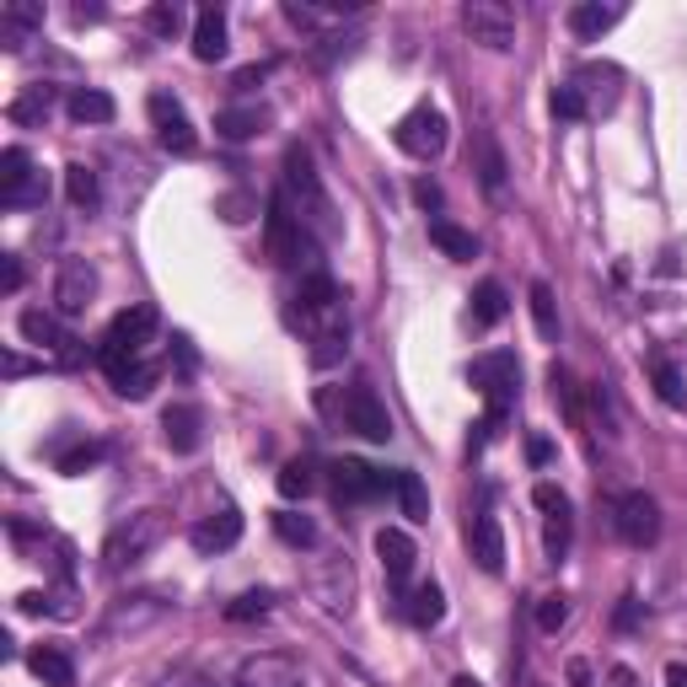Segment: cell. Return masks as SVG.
Instances as JSON below:
<instances>
[{
  "label": "cell",
  "instance_id": "277c9868",
  "mask_svg": "<svg viewBox=\"0 0 687 687\" xmlns=\"http://www.w3.org/2000/svg\"><path fill=\"white\" fill-rule=\"evenodd\" d=\"M167 537V511H135V516H124L114 532H108V543H103V569H129L140 565L157 543Z\"/></svg>",
  "mask_w": 687,
  "mask_h": 687
},
{
  "label": "cell",
  "instance_id": "ac0fdd59",
  "mask_svg": "<svg viewBox=\"0 0 687 687\" xmlns=\"http://www.w3.org/2000/svg\"><path fill=\"white\" fill-rule=\"evenodd\" d=\"M376 559H382V569H387L393 586H404L408 575H414L419 548H414V537H408L404 526H382V532H376Z\"/></svg>",
  "mask_w": 687,
  "mask_h": 687
},
{
  "label": "cell",
  "instance_id": "f1b7e54d",
  "mask_svg": "<svg viewBox=\"0 0 687 687\" xmlns=\"http://www.w3.org/2000/svg\"><path fill=\"white\" fill-rule=\"evenodd\" d=\"M65 108H71V119H76V124H114V114H119V108H114V97H108V92H97V86H76Z\"/></svg>",
  "mask_w": 687,
  "mask_h": 687
},
{
  "label": "cell",
  "instance_id": "c3c4849f",
  "mask_svg": "<svg viewBox=\"0 0 687 687\" xmlns=\"http://www.w3.org/2000/svg\"><path fill=\"white\" fill-rule=\"evenodd\" d=\"M0 290H6V296H17V290H22V258H17V253H6V258H0Z\"/></svg>",
  "mask_w": 687,
  "mask_h": 687
},
{
  "label": "cell",
  "instance_id": "30bf717a",
  "mask_svg": "<svg viewBox=\"0 0 687 687\" xmlns=\"http://www.w3.org/2000/svg\"><path fill=\"white\" fill-rule=\"evenodd\" d=\"M462 28H468V39L484 43V49H511L516 43V11L505 0H468L462 6Z\"/></svg>",
  "mask_w": 687,
  "mask_h": 687
},
{
  "label": "cell",
  "instance_id": "d6a6232c",
  "mask_svg": "<svg viewBox=\"0 0 687 687\" xmlns=\"http://www.w3.org/2000/svg\"><path fill=\"white\" fill-rule=\"evenodd\" d=\"M408 618H414L419 629H436V623L446 618V591L436 586V580H425V586L408 597Z\"/></svg>",
  "mask_w": 687,
  "mask_h": 687
},
{
  "label": "cell",
  "instance_id": "f5cc1de1",
  "mask_svg": "<svg viewBox=\"0 0 687 687\" xmlns=\"http://www.w3.org/2000/svg\"><path fill=\"white\" fill-rule=\"evenodd\" d=\"M569 683H575V687H591V666H586V661H569Z\"/></svg>",
  "mask_w": 687,
  "mask_h": 687
},
{
  "label": "cell",
  "instance_id": "680465c9",
  "mask_svg": "<svg viewBox=\"0 0 687 687\" xmlns=\"http://www.w3.org/2000/svg\"><path fill=\"white\" fill-rule=\"evenodd\" d=\"M451 687H484V683H479V677H457Z\"/></svg>",
  "mask_w": 687,
  "mask_h": 687
},
{
  "label": "cell",
  "instance_id": "d6986e66",
  "mask_svg": "<svg viewBox=\"0 0 687 687\" xmlns=\"http://www.w3.org/2000/svg\"><path fill=\"white\" fill-rule=\"evenodd\" d=\"M468 548H473V565L484 569V575H500V569H505V532H500V522H494L489 511L473 516V526H468Z\"/></svg>",
  "mask_w": 687,
  "mask_h": 687
},
{
  "label": "cell",
  "instance_id": "5bb4252c",
  "mask_svg": "<svg viewBox=\"0 0 687 687\" xmlns=\"http://www.w3.org/2000/svg\"><path fill=\"white\" fill-rule=\"evenodd\" d=\"M569 86L586 97V108H591V119H602L618 108V97H623V71L618 65H607V60H591V65H580Z\"/></svg>",
  "mask_w": 687,
  "mask_h": 687
},
{
  "label": "cell",
  "instance_id": "5b68a950",
  "mask_svg": "<svg viewBox=\"0 0 687 687\" xmlns=\"http://www.w3.org/2000/svg\"><path fill=\"white\" fill-rule=\"evenodd\" d=\"M269 253L280 258L285 269H301V275H323L318 269V237L290 215V204L275 200L269 204Z\"/></svg>",
  "mask_w": 687,
  "mask_h": 687
},
{
  "label": "cell",
  "instance_id": "603a6c76",
  "mask_svg": "<svg viewBox=\"0 0 687 687\" xmlns=\"http://www.w3.org/2000/svg\"><path fill=\"white\" fill-rule=\"evenodd\" d=\"M237 537H243V516H237L232 505L194 526V548H200V554H226V548H237Z\"/></svg>",
  "mask_w": 687,
  "mask_h": 687
},
{
  "label": "cell",
  "instance_id": "52a82bcc",
  "mask_svg": "<svg viewBox=\"0 0 687 687\" xmlns=\"http://www.w3.org/2000/svg\"><path fill=\"white\" fill-rule=\"evenodd\" d=\"M446 135H451V124H446L441 108H430V103H419V108H408L398 129H393V140H398V151L414 157V162H436L446 151Z\"/></svg>",
  "mask_w": 687,
  "mask_h": 687
},
{
  "label": "cell",
  "instance_id": "db71d44e",
  "mask_svg": "<svg viewBox=\"0 0 687 687\" xmlns=\"http://www.w3.org/2000/svg\"><path fill=\"white\" fill-rule=\"evenodd\" d=\"M666 687H687V666H683V661H672V666H666Z\"/></svg>",
  "mask_w": 687,
  "mask_h": 687
},
{
  "label": "cell",
  "instance_id": "7dc6e473",
  "mask_svg": "<svg viewBox=\"0 0 687 687\" xmlns=\"http://www.w3.org/2000/svg\"><path fill=\"white\" fill-rule=\"evenodd\" d=\"M178 28H183V11H178V6H151V33L172 39Z\"/></svg>",
  "mask_w": 687,
  "mask_h": 687
},
{
  "label": "cell",
  "instance_id": "2e32d148",
  "mask_svg": "<svg viewBox=\"0 0 687 687\" xmlns=\"http://www.w3.org/2000/svg\"><path fill=\"white\" fill-rule=\"evenodd\" d=\"M22 339H28V344H39V350H49L60 365H82V339H76V333H65L54 312H39V307H33V312H22Z\"/></svg>",
  "mask_w": 687,
  "mask_h": 687
},
{
  "label": "cell",
  "instance_id": "3957f363",
  "mask_svg": "<svg viewBox=\"0 0 687 687\" xmlns=\"http://www.w3.org/2000/svg\"><path fill=\"white\" fill-rule=\"evenodd\" d=\"M151 333H157V307H129V312H119V318L108 323V333L97 339V365L108 371V382L124 376L129 365L146 361Z\"/></svg>",
  "mask_w": 687,
  "mask_h": 687
},
{
  "label": "cell",
  "instance_id": "ee69618b",
  "mask_svg": "<svg viewBox=\"0 0 687 687\" xmlns=\"http://www.w3.org/2000/svg\"><path fill=\"white\" fill-rule=\"evenodd\" d=\"M565 623H569V597H543L537 602V629L543 634H559Z\"/></svg>",
  "mask_w": 687,
  "mask_h": 687
},
{
  "label": "cell",
  "instance_id": "9f6ffc18",
  "mask_svg": "<svg viewBox=\"0 0 687 687\" xmlns=\"http://www.w3.org/2000/svg\"><path fill=\"white\" fill-rule=\"evenodd\" d=\"M264 76H269L264 65H247V71H237V86H253V82H264Z\"/></svg>",
  "mask_w": 687,
  "mask_h": 687
},
{
  "label": "cell",
  "instance_id": "d4e9b609",
  "mask_svg": "<svg viewBox=\"0 0 687 687\" xmlns=\"http://www.w3.org/2000/svg\"><path fill=\"white\" fill-rule=\"evenodd\" d=\"M623 22V6H602V0H580L575 11H569V33L575 39H602L607 28H618Z\"/></svg>",
  "mask_w": 687,
  "mask_h": 687
},
{
  "label": "cell",
  "instance_id": "836d02e7",
  "mask_svg": "<svg viewBox=\"0 0 687 687\" xmlns=\"http://www.w3.org/2000/svg\"><path fill=\"white\" fill-rule=\"evenodd\" d=\"M505 312H511V301H505V285L500 280H484L473 290V323L479 328H494Z\"/></svg>",
  "mask_w": 687,
  "mask_h": 687
},
{
  "label": "cell",
  "instance_id": "816d5d0a",
  "mask_svg": "<svg viewBox=\"0 0 687 687\" xmlns=\"http://www.w3.org/2000/svg\"><path fill=\"white\" fill-rule=\"evenodd\" d=\"M526 457H532V462H537V468H543V462H548V457H554V446L543 441V436H532V441H526Z\"/></svg>",
  "mask_w": 687,
  "mask_h": 687
},
{
  "label": "cell",
  "instance_id": "60d3db41",
  "mask_svg": "<svg viewBox=\"0 0 687 687\" xmlns=\"http://www.w3.org/2000/svg\"><path fill=\"white\" fill-rule=\"evenodd\" d=\"M312 484H318V479H312V468H307V462H285V468H280V494H285V500H307Z\"/></svg>",
  "mask_w": 687,
  "mask_h": 687
},
{
  "label": "cell",
  "instance_id": "ba28073f",
  "mask_svg": "<svg viewBox=\"0 0 687 687\" xmlns=\"http://www.w3.org/2000/svg\"><path fill=\"white\" fill-rule=\"evenodd\" d=\"M328 489H333L339 505H371V500H382V494L393 489V473H376L361 457H339V462L328 468Z\"/></svg>",
  "mask_w": 687,
  "mask_h": 687
},
{
  "label": "cell",
  "instance_id": "9c48e42d",
  "mask_svg": "<svg viewBox=\"0 0 687 687\" xmlns=\"http://www.w3.org/2000/svg\"><path fill=\"white\" fill-rule=\"evenodd\" d=\"M612 526H618V537L629 548H650L661 537V505L650 500L645 489H629V494L612 500Z\"/></svg>",
  "mask_w": 687,
  "mask_h": 687
},
{
  "label": "cell",
  "instance_id": "6f0895ef",
  "mask_svg": "<svg viewBox=\"0 0 687 687\" xmlns=\"http://www.w3.org/2000/svg\"><path fill=\"white\" fill-rule=\"evenodd\" d=\"M612 687H634V672H629V666H618V672H612Z\"/></svg>",
  "mask_w": 687,
  "mask_h": 687
},
{
  "label": "cell",
  "instance_id": "bcb514c9",
  "mask_svg": "<svg viewBox=\"0 0 687 687\" xmlns=\"http://www.w3.org/2000/svg\"><path fill=\"white\" fill-rule=\"evenodd\" d=\"M548 387H554V398L565 404V414H569V419H580V398H575V376H569L565 365H554V371H548Z\"/></svg>",
  "mask_w": 687,
  "mask_h": 687
},
{
  "label": "cell",
  "instance_id": "4fadbf2b",
  "mask_svg": "<svg viewBox=\"0 0 687 687\" xmlns=\"http://www.w3.org/2000/svg\"><path fill=\"white\" fill-rule=\"evenodd\" d=\"M344 430H355L361 441L387 446L393 441V414L382 408V398H376L371 387H350V393H344Z\"/></svg>",
  "mask_w": 687,
  "mask_h": 687
},
{
  "label": "cell",
  "instance_id": "6da1fadb",
  "mask_svg": "<svg viewBox=\"0 0 687 687\" xmlns=\"http://www.w3.org/2000/svg\"><path fill=\"white\" fill-rule=\"evenodd\" d=\"M296 323L312 344V365H339L350 355V312H344V296L328 275H301Z\"/></svg>",
  "mask_w": 687,
  "mask_h": 687
},
{
  "label": "cell",
  "instance_id": "8d00e7d4",
  "mask_svg": "<svg viewBox=\"0 0 687 687\" xmlns=\"http://www.w3.org/2000/svg\"><path fill=\"white\" fill-rule=\"evenodd\" d=\"M65 194H71L76 210H97V172L86 162H71L65 167Z\"/></svg>",
  "mask_w": 687,
  "mask_h": 687
},
{
  "label": "cell",
  "instance_id": "d590c367",
  "mask_svg": "<svg viewBox=\"0 0 687 687\" xmlns=\"http://www.w3.org/2000/svg\"><path fill=\"white\" fill-rule=\"evenodd\" d=\"M264 124H269L264 108H226V114H215V129H221L226 140H253Z\"/></svg>",
  "mask_w": 687,
  "mask_h": 687
},
{
  "label": "cell",
  "instance_id": "ffe728a7",
  "mask_svg": "<svg viewBox=\"0 0 687 687\" xmlns=\"http://www.w3.org/2000/svg\"><path fill=\"white\" fill-rule=\"evenodd\" d=\"M226 11L221 6H200V17H194V60L200 65H221L226 60Z\"/></svg>",
  "mask_w": 687,
  "mask_h": 687
},
{
  "label": "cell",
  "instance_id": "8fae6325",
  "mask_svg": "<svg viewBox=\"0 0 687 687\" xmlns=\"http://www.w3.org/2000/svg\"><path fill=\"white\" fill-rule=\"evenodd\" d=\"M151 124H157V140H162V151L172 157H194L200 151V135H194V124L183 114V103L172 97V92H151Z\"/></svg>",
  "mask_w": 687,
  "mask_h": 687
},
{
  "label": "cell",
  "instance_id": "f907efd6",
  "mask_svg": "<svg viewBox=\"0 0 687 687\" xmlns=\"http://www.w3.org/2000/svg\"><path fill=\"white\" fill-rule=\"evenodd\" d=\"M414 200L425 204V210H441V189H436V183H419V189H414Z\"/></svg>",
  "mask_w": 687,
  "mask_h": 687
},
{
  "label": "cell",
  "instance_id": "7402d4cb",
  "mask_svg": "<svg viewBox=\"0 0 687 687\" xmlns=\"http://www.w3.org/2000/svg\"><path fill=\"white\" fill-rule=\"evenodd\" d=\"M204 419H200V408L194 404H172L162 414V430H167V446L178 451V457H194L204 441V430H200Z\"/></svg>",
  "mask_w": 687,
  "mask_h": 687
},
{
  "label": "cell",
  "instance_id": "8992f818",
  "mask_svg": "<svg viewBox=\"0 0 687 687\" xmlns=\"http://www.w3.org/2000/svg\"><path fill=\"white\" fill-rule=\"evenodd\" d=\"M468 376H473V387H479V393L489 398L484 419H489V425H500V419H505V408L516 404V382H522V365H516V355H511V350L479 355Z\"/></svg>",
  "mask_w": 687,
  "mask_h": 687
},
{
  "label": "cell",
  "instance_id": "7c38bea8",
  "mask_svg": "<svg viewBox=\"0 0 687 687\" xmlns=\"http://www.w3.org/2000/svg\"><path fill=\"white\" fill-rule=\"evenodd\" d=\"M97 296V269L86 258H60V275H54V312L60 318H82Z\"/></svg>",
  "mask_w": 687,
  "mask_h": 687
},
{
  "label": "cell",
  "instance_id": "7bdbcfd3",
  "mask_svg": "<svg viewBox=\"0 0 687 687\" xmlns=\"http://www.w3.org/2000/svg\"><path fill=\"white\" fill-rule=\"evenodd\" d=\"M269 607H275V597H269V591H243L237 602L226 607V618H232V623H247V618H264Z\"/></svg>",
  "mask_w": 687,
  "mask_h": 687
},
{
  "label": "cell",
  "instance_id": "4dcf8cb0",
  "mask_svg": "<svg viewBox=\"0 0 687 687\" xmlns=\"http://www.w3.org/2000/svg\"><path fill=\"white\" fill-rule=\"evenodd\" d=\"M393 494H398V505H404L408 522H430V494L419 484V473L398 468V473H393Z\"/></svg>",
  "mask_w": 687,
  "mask_h": 687
},
{
  "label": "cell",
  "instance_id": "44dd1931",
  "mask_svg": "<svg viewBox=\"0 0 687 687\" xmlns=\"http://www.w3.org/2000/svg\"><path fill=\"white\" fill-rule=\"evenodd\" d=\"M473 172H479V183H484V194L489 200H500L505 194V151H500V140L489 135V129H479L473 135Z\"/></svg>",
  "mask_w": 687,
  "mask_h": 687
},
{
  "label": "cell",
  "instance_id": "1f68e13d",
  "mask_svg": "<svg viewBox=\"0 0 687 687\" xmlns=\"http://www.w3.org/2000/svg\"><path fill=\"white\" fill-rule=\"evenodd\" d=\"M650 382H655V393H661V404L672 408H687V387H683V371L666 361V355H650Z\"/></svg>",
  "mask_w": 687,
  "mask_h": 687
},
{
  "label": "cell",
  "instance_id": "74e56055",
  "mask_svg": "<svg viewBox=\"0 0 687 687\" xmlns=\"http://www.w3.org/2000/svg\"><path fill=\"white\" fill-rule=\"evenodd\" d=\"M151 387H157V365L151 361L129 365L124 376H114V393H119V398H151Z\"/></svg>",
  "mask_w": 687,
  "mask_h": 687
},
{
  "label": "cell",
  "instance_id": "83f0119b",
  "mask_svg": "<svg viewBox=\"0 0 687 687\" xmlns=\"http://www.w3.org/2000/svg\"><path fill=\"white\" fill-rule=\"evenodd\" d=\"M33 178H39V172H33V162H28V151H22V146H6V151H0V204L17 200Z\"/></svg>",
  "mask_w": 687,
  "mask_h": 687
},
{
  "label": "cell",
  "instance_id": "e575fe53",
  "mask_svg": "<svg viewBox=\"0 0 687 687\" xmlns=\"http://www.w3.org/2000/svg\"><path fill=\"white\" fill-rule=\"evenodd\" d=\"M526 301H532V323H537V333H543L548 344H559V307H554V290L537 280L526 290Z\"/></svg>",
  "mask_w": 687,
  "mask_h": 687
},
{
  "label": "cell",
  "instance_id": "cb8c5ba5",
  "mask_svg": "<svg viewBox=\"0 0 687 687\" xmlns=\"http://www.w3.org/2000/svg\"><path fill=\"white\" fill-rule=\"evenodd\" d=\"M39 28H43V6H33V0H6L0 6V39L11 43V49H22Z\"/></svg>",
  "mask_w": 687,
  "mask_h": 687
},
{
  "label": "cell",
  "instance_id": "4316f807",
  "mask_svg": "<svg viewBox=\"0 0 687 687\" xmlns=\"http://www.w3.org/2000/svg\"><path fill=\"white\" fill-rule=\"evenodd\" d=\"M430 243L441 247L446 258H457V264H473V258H479V237L462 232V226H451L446 215H430Z\"/></svg>",
  "mask_w": 687,
  "mask_h": 687
},
{
  "label": "cell",
  "instance_id": "7a4b0ae2",
  "mask_svg": "<svg viewBox=\"0 0 687 687\" xmlns=\"http://www.w3.org/2000/svg\"><path fill=\"white\" fill-rule=\"evenodd\" d=\"M285 204H290V215L312 232V237H333L339 232V221H333V200H328L323 178H318V167H312V151L307 146H290L285 151Z\"/></svg>",
  "mask_w": 687,
  "mask_h": 687
},
{
  "label": "cell",
  "instance_id": "e0dca14e",
  "mask_svg": "<svg viewBox=\"0 0 687 687\" xmlns=\"http://www.w3.org/2000/svg\"><path fill=\"white\" fill-rule=\"evenodd\" d=\"M237 687H307V677H301V666H296L290 655L258 650V655H243Z\"/></svg>",
  "mask_w": 687,
  "mask_h": 687
},
{
  "label": "cell",
  "instance_id": "681fc988",
  "mask_svg": "<svg viewBox=\"0 0 687 687\" xmlns=\"http://www.w3.org/2000/svg\"><path fill=\"white\" fill-rule=\"evenodd\" d=\"M532 500H537V505H543L548 516H554V511H569L565 489H554V484H537V494H532Z\"/></svg>",
  "mask_w": 687,
  "mask_h": 687
},
{
  "label": "cell",
  "instance_id": "ab89813d",
  "mask_svg": "<svg viewBox=\"0 0 687 687\" xmlns=\"http://www.w3.org/2000/svg\"><path fill=\"white\" fill-rule=\"evenodd\" d=\"M569 532H575L569 511H554V516H548V532H543V548H548V559H554V565L569 554Z\"/></svg>",
  "mask_w": 687,
  "mask_h": 687
},
{
  "label": "cell",
  "instance_id": "b9f144b4",
  "mask_svg": "<svg viewBox=\"0 0 687 687\" xmlns=\"http://www.w3.org/2000/svg\"><path fill=\"white\" fill-rule=\"evenodd\" d=\"M97 462H103V446L97 441L76 446V451H60V473H65V479H82L86 468H97Z\"/></svg>",
  "mask_w": 687,
  "mask_h": 687
},
{
  "label": "cell",
  "instance_id": "9a60e30c",
  "mask_svg": "<svg viewBox=\"0 0 687 687\" xmlns=\"http://www.w3.org/2000/svg\"><path fill=\"white\" fill-rule=\"evenodd\" d=\"M162 612H167L162 597H119V602L108 607V618L97 623V640L114 645L119 634H140V629H151Z\"/></svg>",
  "mask_w": 687,
  "mask_h": 687
},
{
  "label": "cell",
  "instance_id": "f6af8a7d",
  "mask_svg": "<svg viewBox=\"0 0 687 687\" xmlns=\"http://www.w3.org/2000/svg\"><path fill=\"white\" fill-rule=\"evenodd\" d=\"M554 114H559V119H569V124H580V119H591V108H586V97H580V92H575V86H559V92H554Z\"/></svg>",
  "mask_w": 687,
  "mask_h": 687
},
{
  "label": "cell",
  "instance_id": "f546056e",
  "mask_svg": "<svg viewBox=\"0 0 687 687\" xmlns=\"http://www.w3.org/2000/svg\"><path fill=\"white\" fill-rule=\"evenodd\" d=\"M6 114H11V124H43L54 114V86H43V82L22 86V97H17Z\"/></svg>",
  "mask_w": 687,
  "mask_h": 687
},
{
  "label": "cell",
  "instance_id": "484cf974",
  "mask_svg": "<svg viewBox=\"0 0 687 687\" xmlns=\"http://www.w3.org/2000/svg\"><path fill=\"white\" fill-rule=\"evenodd\" d=\"M28 666H33V677H39L43 687H76V661L60 645H39L28 655Z\"/></svg>",
  "mask_w": 687,
  "mask_h": 687
},
{
  "label": "cell",
  "instance_id": "f35d334b",
  "mask_svg": "<svg viewBox=\"0 0 687 687\" xmlns=\"http://www.w3.org/2000/svg\"><path fill=\"white\" fill-rule=\"evenodd\" d=\"M275 532H280L290 548H312V543H318V526L307 522V516H296V511H280V516H275Z\"/></svg>",
  "mask_w": 687,
  "mask_h": 687
},
{
  "label": "cell",
  "instance_id": "11a10c76",
  "mask_svg": "<svg viewBox=\"0 0 687 687\" xmlns=\"http://www.w3.org/2000/svg\"><path fill=\"white\" fill-rule=\"evenodd\" d=\"M634 618H640V602H634V597H623V607H618V623H623V629H629V623H634Z\"/></svg>",
  "mask_w": 687,
  "mask_h": 687
}]
</instances>
